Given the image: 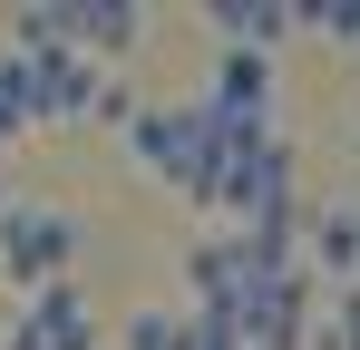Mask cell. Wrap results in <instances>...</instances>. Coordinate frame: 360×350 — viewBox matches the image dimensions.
<instances>
[{
  "instance_id": "1",
  "label": "cell",
  "mask_w": 360,
  "mask_h": 350,
  "mask_svg": "<svg viewBox=\"0 0 360 350\" xmlns=\"http://www.w3.org/2000/svg\"><path fill=\"white\" fill-rule=\"evenodd\" d=\"M127 156L156 175V185H176L185 205H205V185H214V117L195 108H136L127 117Z\"/></svg>"
},
{
  "instance_id": "2",
  "label": "cell",
  "mask_w": 360,
  "mask_h": 350,
  "mask_svg": "<svg viewBox=\"0 0 360 350\" xmlns=\"http://www.w3.org/2000/svg\"><path fill=\"white\" fill-rule=\"evenodd\" d=\"M88 253V233H78V214H59V205H0V273L20 292L39 283H68V263Z\"/></svg>"
},
{
  "instance_id": "3",
  "label": "cell",
  "mask_w": 360,
  "mask_h": 350,
  "mask_svg": "<svg viewBox=\"0 0 360 350\" xmlns=\"http://www.w3.org/2000/svg\"><path fill=\"white\" fill-rule=\"evenodd\" d=\"M20 331H30L39 350H98V311H88L78 283H39L30 311H20Z\"/></svg>"
},
{
  "instance_id": "4",
  "label": "cell",
  "mask_w": 360,
  "mask_h": 350,
  "mask_svg": "<svg viewBox=\"0 0 360 350\" xmlns=\"http://www.w3.org/2000/svg\"><path fill=\"white\" fill-rule=\"evenodd\" d=\"M205 20H214V39H224V49H253V58H273V49H283V39L302 30L283 0H214Z\"/></svg>"
},
{
  "instance_id": "5",
  "label": "cell",
  "mask_w": 360,
  "mask_h": 350,
  "mask_svg": "<svg viewBox=\"0 0 360 350\" xmlns=\"http://www.w3.org/2000/svg\"><path fill=\"white\" fill-rule=\"evenodd\" d=\"M136 39H146V10H127V0H98V10H68V49L88 58V49H136Z\"/></svg>"
},
{
  "instance_id": "6",
  "label": "cell",
  "mask_w": 360,
  "mask_h": 350,
  "mask_svg": "<svg viewBox=\"0 0 360 350\" xmlns=\"http://www.w3.org/2000/svg\"><path fill=\"white\" fill-rule=\"evenodd\" d=\"M30 127V58L20 49H0V146Z\"/></svg>"
},
{
  "instance_id": "7",
  "label": "cell",
  "mask_w": 360,
  "mask_h": 350,
  "mask_svg": "<svg viewBox=\"0 0 360 350\" xmlns=\"http://www.w3.org/2000/svg\"><path fill=\"white\" fill-rule=\"evenodd\" d=\"M127 350H185V311H136L127 321Z\"/></svg>"
},
{
  "instance_id": "8",
  "label": "cell",
  "mask_w": 360,
  "mask_h": 350,
  "mask_svg": "<svg viewBox=\"0 0 360 350\" xmlns=\"http://www.w3.org/2000/svg\"><path fill=\"white\" fill-rule=\"evenodd\" d=\"M302 30H321V39H341V49H360V10H292Z\"/></svg>"
},
{
  "instance_id": "9",
  "label": "cell",
  "mask_w": 360,
  "mask_h": 350,
  "mask_svg": "<svg viewBox=\"0 0 360 350\" xmlns=\"http://www.w3.org/2000/svg\"><path fill=\"white\" fill-rule=\"evenodd\" d=\"M0 350H39V341H30V331H20V321H10V331H0Z\"/></svg>"
}]
</instances>
